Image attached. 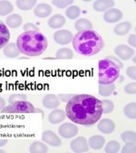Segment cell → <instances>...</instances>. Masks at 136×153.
<instances>
[{
  "label": "cell",
  "instance_id": "obj_1",
  "mask_svg": "<svg viewBox=\"0 0 136 153\" xmlns=\"http://www.w3.org/2000/svg\"><path fill=\"white\" fill-rule=\"evenodd\" d=\"M66 117L74 123L91 126L101 120L102 101L90 94H75L65 106Z\"/></svg>",
  "mask_w": 136,
  "mask_h": 153
},
{
  "label": "cell",
  "instance_id": "obj_2",
  "mask_svg": "<svg viewBox=\"0 0 136 153\" xmlns=\"http://www.w3.org/2000/svg\"><path fill=\"white\" fill-rule=\"evenodd\" d=\"M73 47L80 55L92 56L98 53L105 46L102 36L94 30H86L75 34L73 37Z\"/></svg>",
  "mask_w": 136,
  "mask_h": 153
},
{
  "label": "cell",
  "instance_id": "obj_3",
  "mask_svg": "<svg viewBox=\"0 0 136 153\" xmlns=\"http://www.w3.org/2000/svg\"><path fill=\"white\" fill-rule=\"evenodd\" d=\"M16 45L21 53L35 57L43 54L48 45L47 38L40 32H24L18 36Z\"/></svg>",
  "mask_w": 136,
  "mask_h": 153
},
{
  "label": "cell",
  "instance_id": "obj_4",
  "mask_svg": "<svg viewBox=\"0 0 136 153\" xmlns=\"http://www.w3.org/2000/svg\"><path fill=\"white\" fill-rule=\"evenodd\" d=\"M120 67L113 61L105 58L99 61L98 76L99 83L110 84L114 83L120 77Z\"/></svg>",
  "mask_w": 136,
  "mask_h": 153
},
{
  "label": "cell",
  "instance_id": "obj_5",
  "mask_svg": "<svg viewBox=\"0 0 136 153\" xmlns=\"http://www.w3.org/2000/svg\"><path fill=\"white\" fill-rule=\"evenodd\" d=\"M2 113H44L41 110L37 109L31 102L27 101H19L13 103H10L8 106H6L2 111Z\"/></svg>",
  "mask_w": 136,
  "mask_h": 153
},
{
  "label": "cell",
  "instance_id": "obj_6",
  "mask_svg": "<svg viewBox=\"0 0 136 153\" xmlns=\"http://www.w3.org/2000/svg\"><path fill=\"white\" fill-rule=\"evenodd\" d=\"M58 133L64 139H71L78 134V128L74 122H65L59 127Z\"/></svg>",
  "mask_w": 136,
  "mask_h": 153
},
{
  "label": "cell",
  "instance_id": "obj_7",
  "mask_svg": "<svg viewBox=\"0 0 136 153\" xmlns=\"http://www.w3.org/2000/svg\"><path fill=\"white\" fill-rule=\"evenodd\" d=\"M70 148L72 151L75 153H84V152H88L89 150L87 140L84 137L82 136L74 139L70 142Z\"/></svg>",
  "mask_w": 136,
  "mask_h": 153
},
{
  "label": "cell",
  "instance_id": "obj_8",
  "mask_svg": "<svg viewBox=\"0 0 136 153\" xmlns=\"http://www.w3.org/2000/svg\"><path fill=\"white\" fill-rule=\"evenodd\" d=\"M114 53L118 58L123 61H127L135 55V50L126 45H117L114 49Z\"/></svg>",
  "mask_w": 136,
  "mask_h": 153
},
{
  "label": "cell",
  "instance_id": "obj_9",
  "mask_svg": "<svg viewBox=\"0 0 136 153\" xmlns=\"http://www.w3.org/2000/svg\"><path fill=\"white\" fill-rule=\"evenodd\" d=\"M73 34L69 30H58L54 34V40L56 44L66 45L70 44L73 40Z\"/></svg>",
  "mask_w": 136,
  "mask_h": 153
},
{
  "label": "cell",
  "instance_id": "obj_10",
  "mask_svg": "<svg viewBox=\"0 0 136 153\" xmlns=\"http://www.w3.org/2000/svg\"><path fill=\"white\" fill-rule=\"evenodd\" d=\"M42 140L52 147H59L62 144L61 139L53 131H45L42 133Z\"/></svg>",
  "mask_w": 136,
  "mask_h": 153
},
{
  "label": "cell",
  "instance_id": "obj_11",
  "mask_svg": "<svg viewBox=\"0 0 136 153\" xmlns=\"http://www.w3.org/2000/svg\"><path fill=\"white\" fill-rule=\"evenodd\" d=\"M123 16V14L120 9H118V8H111V9L105 12L104 20L106 23L114 24V23H117L120 20H122Z\"/></svg>",
  "mask_w": 136,
  "mask_h": 153
},
{
  "label": "cell",
  "instance_id": "obj_12",
  "mask_svg": "<svg viewBox=\"0 0 136 153\" xmlns=\"http://www.w3.org/2000/svg\"><path fill=\"white\" fill-rule=\"evenodd\" d=\"M97 128L99 131L104 134H111L115 130V123L110 119H102L99 122Z\"/></svg>",
  "mask_w": 136,
  "mask_h": 153
},
{
  "label": "cell",
  "instance_id": "obj_13",
  "mask_svg": "<svg viewBox=\"0 0 136 153\" xmlns=\"http://www.w3.org/2000/svg\"><path fill=\"white\" fill-rule=\"evenodd\" d=\"M53 12L52 7L46 3H41L37 5L34 9V15L39 18H46L48 17Z\"/></svg>",
  "mask_w": 136,
  "mask_h": 153
},
{
  "label": "cell",
  "instance_id": "obj_14",
  "mask_svg": "<svg viewBox=\"0 0 136 153\" xmlns=\"http://www.w3.org/2000/svg\"><path fill=\"white\" fill-rule=\"evenodd\" d=\"M10 39V32L4 22L0 20V49H3Z\"/></svg>",
  "mask_w": 136,
  "mask_h": 153
},
{
  "label": "cell",
  "instance_id": "obj_15",
  "mask_svg": "<svg viewBox=\"0 0 136 153\" xmlns=\"http://www.w3.org/2000/svg\"><path fill=\"white\" fill-rule=\"evenodd\" d=\"M43 106L46 109L55 110L57 109V107L60 105V101L55 94H46L43 101H42Z\"/></svg>",
  "mask_w": 136,
  "mask_h": 153
},
{
  "label": "cell",
  "instance_id": "obj_16",
  "mask_svg": "<svg viewBox=\"0 0 136 153\" xmlns=\"http://www.w3.org/2000/svg\"><path fill=\"white\" fill-rule=\"evenodd\" d=\"M114 4L115 3L113 0H96L93 5V7L97 12H105L113 8Z\"/></svg>",
  "mask_w": 136,
  "mask_h": 153
},
{
  "label": "cell",
  "instance_id": "obj_17",
  "mask_svg": "<svg viewBox=\"0 0 136 153\" xmlns=\"http://www.w3.org/2000/svg\"><path fill=\"white\" fill-rule=\"evenodd\" d=\"M65 117H66V114L64 111L60 110V109H55L48 115V120L53 124H58L65 120Z\"/></svg>",
  "mask_w": 136,
  "mask_h": 153
},
{
  "label": "cell",
  "instance_id": "obj_18",
  "mask_svg": "<svg viewBox=\"0 0 136 153\" xmlns=\"http://www.w3.org/2000/svg\"><path fill=\"white\" fill-rule=\"evenodd\" d=\"M3 53L7 58H16L21 53L16 45V43H8L3 48Z\"/></svg>",
  "mask_w": 136,
  "mask_h": 153
},
{
  "label": "cell",
  "instance_id": "obj_19",
  "mask_svg": "<svg viewBox=\"0 0 136 153\" xmlns=\"http://www.w3.org/2000/svg\"><path fill=\"white\" fill-rule=\"evenodd\" d=\"M88 146L93 149H101L105 143V139L101 135H94L89 138Z\"/></svg>",
  "mask_w": 136,
  "mask_h": 153
},
{
  "label": "cell",
  "instance_id": "obj_20",
  "mask_svg": "<svg viewBox=\"0 0 136 153\" xmlns=\"http://www.w3.org/2000/svg\"><path fill=\"white\" fill-rule=\"evenodd\" d=\"M65 25V17L62 15H55L48 19V26L52 29H59Z\"/></svg>",
  "mask_w": 136,
  "mask_h": 153
},
{
  "label": "cell",
  "instance_id": "obj_21",
  "mask_svg": "<svg viewBox=\"0 0 136 153\" xmlns=\"http://www.w3.org/2000/svg\"><path fill=\"white\" fill-rule=\"evenodd\" d=\"M23 17L18 14H11L6 19V25L10 28H17L22 25Z\"/></svg>",
  "mask_w": 136,
  "mask_h": 153
},
{
  "label": "cell",
  "instance_id": "obj_22",
  "mask_svg": "<svg viewBox=\"0 0 136 153\" xmlns=\"http://www.w3.org/2000/svg\"><path fill=\"white\" fill-rule=\"evenodd\" d=\"M132 26V24L130 22H128V21L120 23L116 26H114V33L116 36H125V35H127L131 31Z\"/></svg>",
  "mask_w": 136,
  "mask_h": 153
},
{
  "label": "cell",
  "instance_id": "obj_23",
  "mask_svg": "<svg viewBox=\"0 0 136 153\" xmlns=\"http://www.w3.org/2000/svg\"><path fill=\"white\" fill-rule=\"evenodd\" d=\"M116 86L114 83H110V84H99V94L103 97H109L111 96L114 91L115 90Z\"/></svg>",
  "mask_w": 136,
  "mask_h": 153
},
{
  "label": "cell",
  "instance_id": "obj_24",
  "mask_svg": "<svg viewBox=\"0 0 136 153\" xmlns=\"http://www.w3.org/2000/svg\"><path fill=\"white\" fill-rule=\"evenodd\" d=\"M75 29L77 30L78 32L86 31V30H93L92 23L88 19H86V18L77 19L75 24Z\"/></svg>",
  "mask_w": 136,
  "mask_h": 153
},
{
  "label": "cell",
  "instance_id": "obj_25",
  "mask_svg": "<svg viewBox=\"0 0 136 153\" xmlns=\"http://www.w3.org/2000/svg\"><path fill=\"white\" fill-rule=\"evenodd\" d=\"M14 11V7L11 2L7 1V0H1L0 1V16H10Z\"/></svg>",
  "mask_w": 136,
  "mask_h": 153
},
{
  "label": "cell",
  "instance_id": "obj_26",
  "mask_svg": "<svg viewBox=\"0 0 136 153\" xmlns=\"http://www.w3.org/2000/svg\"><path fill=\"white\" fill-rule=\"evenodd\" d=\"M29 152H31V153H46V152H48V147L41 141H35L30 145Z\"/></svg>",
  "mask_w": 136,
  "mask_h": 153
},
{
  "label": "cell",
  "instance_id": "obj_27",
  "mask_svg": "<svg viewBox=\"0 0 136 153\" xmlns=\"http://www.w3.org/2000/svg\"><path fill=\"white\" fill-rule=\"evenodd\" d=\"M16 7L23 11H28L37 5V0H17Z\"/></svg>",
  "mask_w": 136,
  "mask_h": 153
},
{
  "label": "cell",
  "instance_id": "obj_28",
  "mask_svg": "<svg viewBox=\"0 0 136 153\" xmlns=\"http://www.w3.org/2000/svg\"><path fill=\"white\" fill-rule=\"evenodd\" d=\"M80 15H81V9L77 6H70V7H68L67 9L65 10L66 17L71 19V20L78 19Z\"/></svg>",
  "mask_w": 136,
  "mask_h": 153
},
{
  "label": "cell",
  "instance_id": "obj_29",
  "mask_svg": "<svg viewBox=\"0 0 136 153\" xmlns=\"http://www.w3.org/2000/svg\"><path fill=\"white\" fill-rule=\"evenodd\" d=\"M74 53L70 48H61L55 53V58L60 60H69L73 59Z\"/></svg>",
  "mask_w": 136,
  "mask_h": 153
},
{
  "label": "cell",
  "instance_id": "obj_30",
  "mask_svg": "<svg viewBox=\"0 0 136 153\" xmlns=\"http://www.w3.org/2000/svg\"><path fill=\"white\" fill-rule=\"evenodd\" d=\"M123 113L127 118L134 120L136 118V103L133 102L125 105L123 108Z\"/></svg>",
  "mask_w": 136,
  "mask_h": 153
},
{
  "label": "cell",
  "instance_id": "obj_31",
  "mask_svg": "<svg viewBox=\"0 0 136 153\" xmlns=\"http://www.w3.org/2000/svg\"><path fill=\"white\" fill-rule=\"evenodd\" d=\"M121 139L124 143H135L136 134L132 131H126L121 134Z\"/></svg>",
  "mask_w": 136,
  "mask_h": 153
},
{
  "label": "cell",
  "instance_id": "obj_32",
  "mask_svg": "<svg viewBox=\"0 0 136 153\" xmlns=\"http://www.w3.org/2000/svg\"><path fill=\"white\" fill-rule=\"evenodd\" d=\"M121 149V145L119 142L115 141V140H111L109 141L105 148V151L106 153H117Z\"/></svg>",
  "mask_w": 136,
  "mask_h": 153
},
{
  "label": "cell",
  "instance_id": "obj_33",
  "mask_svg": "<svg viewBox=\"0 0 136 153\" xmlns=\"http://www.w3.org/2000/svg\"><path fill=\"white\" fill-rule=\"evenodd\" d=\"M102 108H103V114L111 113L114 109V103L111 100L102 101Z\"/></svg>",
  "mask_w": 136,
  "mask_h": 153
},
{
  "label": "cell",
  "instance_id": "obj_34",
  "mask_svg": "<svg viewBox=\"0 0 136 153\" xmlns=\"http://www.w3.org/2000/svg\"><path fill=\"white\" fill-rule=\"evenodd\" d=\"M52 4L55 5L58 8H65L67 7L73 6L74 4V0H53Z\"/></svg>",
  "mask_w": 136,
  "mask_h": 153
},
{
  "label": "cell",
  "instance_id": "obj_35",
  "mask_svg": "<svg viewBox=\"0 0 136 153\" xmlns=\"http://www.w3.org/2000/svg\"><path fill=\"white\" fill-rule=\"evenodd\" d=\"M27 99V96L25 94H11L8 98V103H13V102H19V101H26Z\"/></svg>",
  "mask_w": 136,
  "mask_h": 153
},
{
  "label": "cell",
  "instance_id": "obj_36",
  "mask_svg": "<svg viewBox=\"0 0 136 153\" xmlns=\"http://www.w3.org/2000/svg\"><path fill=\"white\" fill-rule=\"evenodd\" d=\"M121 151L122 153H134L136 151V145L135 143H125Z\"/></svg>",
  "mask_w": 136,
  "mask_h": 153
},
{
  "label": "cell",
  "instance_id": "obj_37",
  "mask_svg": "<svg viewBox=\"0 0 136 153\" xmlns=\"http://www.w3.org/2000/svg\"><path fill=\"white\" fill-rule=\"evenodd\" d=\"M124 91L127 94H136V83L131 82L124 86Z\"/></svg>",
  "mask_w": 136,
  "mask_h": 153
},
{
  "label": "cell",
  "instance_id": "obj_38",
  "mask_svg": "<svg viewBox=\"0 0 136 153\" xmlns=\"http://www.w3.org/2000/svg\"><path fill=\"white\" fill-rule=\"evenodd\" d=\"M24 32H32V31H37L39 32V27H37L36 25H34L33 23H26L23 26Z\"/></svg>",
  "mask_w": 136,
  "mask_h": 153
},
{
  "label": "cell",
  "instance_id": "obj_39",
  "mask_svg": "<svg viewBox=\"0 0 136 153\" xmlns=\"http://www.w3.org/2000/svg\"><path fill=\"white\" fill-rule=\"evenodd\" d=\"M126 74L129 78L135 80L136 79V67H135V65L128 67L126 70Z\"/></svg>",
  "mask_w": 136,
  "mask_h": 153
},
{
  "label": "cell",
  "instance_id": "obj_40",
  "mask_svg": "<svg viewBox=\"0 0 136 153\" xmlns=\"http://www.w3.org/2000/svg\"><path fill=\"white\" fill-rule=\"evenodd\" d=\"M75 94H58V99L59 101L63 102H67L68 101H70Z\"/></svg>",
  "mask_w": 136,
  "mask_h": 153
},
{
  "label": "cell",
  "instance_id": "obj_41",
  "mask_svg": "<svg viewBox=\"0 0 136 153\" xmlns=\"http://www.w3.org/2000/svg\"><path fill=\"white\" fill-rule=\"evenodd\" d=\"M107 59H109V60H111V61H113V62L114 63V64H116L119 67H120V69H122L123 67V64L121 62V60H119L117 57H115V56H108V57H106Z\"/></svg>",
  "mask_w": 136,
  "mask_h": 153
},
{
  "label": "cell",
  "instance_id": "obj_42",
  "mask_svg": "<svg viewBox=\"0 0 136 153\" xmlns=\"http://www.w3.org/2000/svg\"><path fill=\"white\" fill-rule=\"evenodd\" d=\"M128 44L132 46V47H135L136 46V36L134 34L131 35L128 38Z\"/></svg>",
  "mask_w": 136,
  "mask_h": 153
},
{
  "label": "cell",
  "instance_id": "obj_43",
  "mask_svg": "<svg viewBox=\"0 0 136 153\" xmlns=\"http://www.w3.org/2000/svg\"><path fill=\"white\" fill-rule=\"evenodd\" d=\"M7 106V102L6 101L2 98V97H0V111H1L5 107Z\"/></svg>",
  "mask_w": 136,
  "mask_h": 153
},
{
  "label": "cell",
  "instance_id": "obj_44",
  "mask_svg": "<svg viewBox=\"0 0 136 153\" xmlns=\"http://www.w3.org/2000/svg\"><path fill=\"white\" fill-rule=\"evenodd\" d=\"M7 143V139H0V148L5 146Z\"/></svg>",
  "mask_w": 136,
  "mask_h": 153
},
{
  "label": "cell",
  "instance_id": "obj_45",
  "mask_svg": "<svg viewBox=\"0 0 136 153\" xmlns=\"http://www.w3.org/2000/svg\"><path fill=\"white\" fill-rule=\"evenodd\" d=\"M132 61H133V63H135L136 62V60H135V57L133 56V59H132Z\"/></svg>",
  "mask_w": 136,
  "mask_h": 153
},
{
  "label": "cell",
  "instance_id": "obj_46",
  "mask_svg": "<svg viewBox=\"0 0 136 153\" xmlns=\"http://www.w3.org/2000/svg\"><path fill=\"white\" fill-rule=\"evenodd\" d=\"M4 152V150H2V149H0V153H3Z\"/></svg>",
  "mask_w": 136,
  "mask_h": 153
}]
</instances>
